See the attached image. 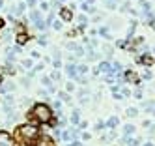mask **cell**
<instances>
[{
	"mask_svg": "<svg viewBox=\"0 0 155 146\" xmlns=\"http://www.w3.org/2000/svg\"><path fill=\"white\" fill-rule=\"evenodd\" d=\"M30 114H32V118H34L35 122H39V124H49L51 118H53V111H51V107L45 105V103H35Z\"/></svg>",
	"mask_w": 155,
	"mask_h": 146,
	"instance_id": "1",
	"label": "cell"
},
{
	"mask_svg": "<svg viewBox=\"0 0 155 146\" xmlns=\"http://www.w3.org/2000/svg\"><path fill=\"white\" fill-rule=\"evenodd\" d=\"M37 135V128L34 124H24V126H19L17 128V137L21 139L22 142H28L30 139H34Z\"/></svg>",
	"mask_w": 155,
	"mask_h": 146,
	"instance_id": "2",
	"label": "cell"
},
{
	"mask_svg": "<svg viewBox=\"0 0 155 146\" xmlns=\"http://www.w3.org/2000/svg\"><path fill=\"white\" fill-rule=\"evenodd\" d=\"M0 146H15V139L8 131H0Z\"/></svg>",
	"mask_w": 155,
	"mask_h": 146,
	"instance_id": "3",
	"label": "cell"
},
{
	"mask_svg": "<svg viewBox=\"0 0 155 146\" xmlns=\"http://www.w3.org/2000/svg\"><path fill=\"white\" fill-rule=\"evenodd\" d=\"M35 146H54V141L49 137V135H41L35 142Z\"/></svg>",
	"mask_w": 155,
	"mask_h": 146,
	"instance_id": "4",
	"label": "cell"
},
{
	"mask_svg": "<svg viewBox=\"0 0 155 146\" xmlns=\"http://www.w3.org/2000/svg\"><path fill=\"white\" fill-rule=\"evenodd\" d=\"M60 17H62V21H71V19H73V11H71V8H62V9H60Z\"/></svg>",
	"mask_w": 155,
	"mask_h": 146,
	"instance_id": "5",
	"label": "cell"
},
{
	"mask_svg": "<svg viewBox=\"0 0 155 146\" xmlns=\"http://www.w3.org/2000/svg\"><path fill=\"white\" fill-rule=\"evenodd\" d=\"M66 71H67V75H69V77L79 79V71H77V67L73 66V64H66Z\"/></svg>",
	"mask_w": 155,
	"mask_h": 146,
	"instance_id": "6",
	"label": "cell"
},
{
	"mask_svg": "<svg viewBox=\"0 0 155 146\" xmlns=\"http://www.w3.org/2000/svg\"><path fill=\"white\" fill-rule=\"evenodd\" d=\"M99 71L101 73H112V66L108 62H101L99 64Z\"/></svg>",
	"mask_w": 155,
	"mask_h": 146,
	"instance_id": "7",
	"label": "cell"
},
{
	"mask_svg": "<svg viewBox=\"0 0 155 146\" xmlns=\"http://www.w3.org/2000/svg\"><path fill=\"white\" fill-rule=\"evenodd\" d=\"M137 114H138V109H137V107H129L127 111H125V116H127V118H135Z\"/></svg>",
	"mask_w": 155,
	"mask_h": 146,
	"instance_id": "8",
	"label": "cell"
},
{
	"mask_svg": "<svg viewBox=\"0 0 155 146\" xmlns=\"http://www.w3.org/2000/svg\"><path fill=\"white\" fill-rule=\"evenodd\" d=\"M79 122H80V111H79V109H77V111H73V114H71V124H79Z\"/></svg>",
	"mask_w": 155,
	"mask_h": 146,
	"instance_id": "9",
	"label": "cell"
},
{
	"mask_svg": "<svg viewBox=\"0 0 155 146\" xmlns=\"http://www.w3.org/2000/svg\"><path fill=\"white\" fill-rule=\"evenodd\" d=\"M26 41H28V36L24 34V32H19V34H17V43L19 45H24Z\"/></svg>",
	"mask_w": 155,
	"mask_h": 146,
	"instance_id": "10",
	"label": "cell"
},
{
	"mask_svg": "<svg viewBox=\"0 0 155 146\" xmlns=\"http://www.w3.org/2000/svg\"><path fill=\"white\" fill-rule=\"evenodd\" d=\"M140 62H142V64H146V66H151V64H153V58H151L150 54L146 53V54H144V56L140 58Z\"/></svg>",
	"mask_w": 155,
	"mask_h": 146,
	"instance_id": "11",
	"label": "cell"
},
{
	"mask_svg": "<svg viewBox=\"0 0 155 146\" xmlns=\"http://www.w3.org/2000/svg\"><path fill=\"white\" fill-rule=\"evenodd\" d=\"M123 133H125V137H129L131 133H135V126H131V124H127L123 128Z\"/></svg>",
	"mask_w": 155,
	"mask_h": 146,
	"instance_id": "12",
	"label": "cell"
},
{
	"mask_svg": "<svg viewBox=\"0 0 155 146\" xmlns=\"http://www.w3.org/2000/svg\"><path fill=\"white\" fill-rule=\"evenodd\" d=\"M106 126H108L110 129H114L116 126H118V118H116V116H112V118L108 120V122H106Z\"/></svg>",
	"mask_w": 155,
	"mask_h": 146,
	"instance_id": "13",
	"label": "cell"
},
{
	"mask_svg": "<svg viewBox=\"0 0 155 146\" xmlns=\"http://www.w3.org/2000/svg\"><path fill=\"white\" fill-rule=\"evenodd\" d=\"M120 71H122V64L114 62V64H112V73H120Z\"/></svg>",
	"mask_w": 155,
	"mask_h": 146,
	"instance_id": "14",
	"label": "cell"
},
{
	"mask_svg": "<svg viewBox=\"0 0 155 146\" xmlns=\"http://www.w3.org/2000/svg\"><path fill=\"white\" fill-rule=\"evenodd\" d=\"M105 128H106V124H105V122H101V120H99L97 124H95V131H103Z\"/></svg>",
	"mask_w": 155,
	"mask_h": 146,
	"instance_id": "15",
	"label": "cell"
},
{
	"mask_svg": "<svg viewBox=\"0 0 155 146\" xmlns=\"http://www.w3.org/2000/svg\"><path fill=\"white\" fill-rule=\"evenodd\" d=\"M77 71H79L80 75H84V73H88V66H84V64H82V66L77 67Z\"/></svg>",
	"mask_w": 155,
	"mask_h": 146,
	"instance_id": "16",
	"label": "cell"
},
{
	"mask_svg": "<svg viewBox=\"0 0 155 146\" xmlns=\"http://www.w3.org/2000/svg\"><path fill=\"white\" fill-rule=\"evenodd\" d=\"M41 84H45V86L53 88V86H51V77H43V79H41Z\"/></svg>",
	"mask_w": 155,
	"mask_h": 146,
	"instance_id": "17",
	"label": "cell"
},
{
	"mask_svg": "<svg viewBox=\"0 0 155 146\" xmlns=\"http://www.w3.org/2000/svg\"><path fill=\"white\" fill-rule=\"evenodd\" d=\"M58 96H60V97H62V101H69V94H67V92H60V94H58Z\"/></svg>",
	"mask_w": 155,
	"mask_h": 146,
	"instance_id": "18",
	"label": "cell"
},
{
	"mask_svg": "<svg viewBox=\"0 0 155 146\" xmlns=\"http://www.w3.org/2000/svg\"><path fill=\"white\" fill-rule=\"evenodd\" d=\"M64 139H66V141H71V139H73V133L71 131H64V135H62Z\"/></svg>",
	"mask_w": 155,
	"mask_h": 146,
	"instance_id": "19",
	"label": "cell"
},
{
	"mask_svg": "<svg viewBox=\"0 0 155 146\" xmlns=\"http://www.w3.org/2000/svg\"><path fill=\"white\" fill-rule=\"evenodd\" d=\"M75 90V84L73 83H67V86H66V92H73Z\"/></svg>",
	"mask_w": 155,
	"mask_h": 146,
	"instance_id": "20",
	"label": "cell"
},
{
	"mask_svg": "<svg viewBox=\"0 0 155 146\" xmlns=\"http://www.w3.org/2000/svg\"><path fill=\"white\" fill-rule=\"evenodd\" d=\"M142 77H144V79H151V77H153V73H151L150 69H146V71H144V75H142Z\"/></svg>",
	"mask_w": 155,
	"mask_h": 146,
	"instance_id": "21",
	"label": "cell"
},
{
	"mask_svg": "<svg viewBox=\"0 0 155 146\" xmlns=\"http://www.w3.org/2000/svg\"><path fill=\"white\" fill-rule=\"evenodd\" d=\"M22 67H28V69H30V67H32V60H22Z\"/></svg>",
	"mask_w": 155,
	"mask_h": 146,
	"instance_id": "22",
	"label": "cell"
},
{
	"mask_svg": "<svg viewBox=\"0 0 155 146\" xmlns=\"http://www.w3.org/2000/svg\"><path fill=\"white\" fill-rule=\"evenodd\" d=\"M54 28H56V30H60V28H62V21H54V24H53Z\"/></svg>",
	"mask_w": 155,
	"mask_h": 146,
	"instance_id": "23",
	"label": "cell"
},
{
	"mask_svg": "<svg viewBox=\"0 0 155 146\" xmlns=\"http://www.w3.org/2000/svg\"><path fill=\"white\" fill-rule=\"evenodd\" d=\"M122 96L129 97V96H131V92H129V90H127V88H123V90H122Z\"/></svg>",
	"mask_w": 155,
	"mask_h": 146,
	"instance_id": "24",
	"label": "cell"
},
{
	"mask_svg": "<svg viewBox=\"0 0 155 146\" xmlns=\"http://www.w3.org/2000/svg\"><path fill=\"white\" fill-rule=\"evenodd\" d=\"M37 43H39V45H43V47H45V45H47V40H45V38H39V40H37Z\"/></svg>",
	"mask_w": 155,
	"mask_h": 146,
	"instance_id": "25",
	"label": "cell"
},
{
	"mask_svg": "<svg viewBox=\"0 0 155 146\" xmlns=\"http://www.w3.org/2000/svg\"><path fill=\"white\" fill-rule=\"evenodd\" d=\"M67 146H80V141H71Z\"/></svg>",
	"mask_w": 155,
	"mask_h": 146,
	"instance_id": "26",
	"label": "cell"
},
{
	"mask_svg": "<svg viewBox=\"0 0 155 146\" xmlns=\"http://www.w3.org/2000/svg\"><path fill=\"white\" fill-rule=\"evenodd\" d=\"M79 21H80V24H82V26L86 24V17H84V15H80V17H79Z\"/></svg>",
	"mask_w": 155,
	"mask_h": 146,
	"instance_id": "27",
	"label": "cell"
},
{
	"mask_svg": "<svg viewBox=\"0 0 155 146\" xmlns=\"http://www.w3.org/2000/svg\"><path fill=\"white\" fill-rule=\"evenodd\" d=\"M135 97H137V99H140V97H142V90H137V92H135Z\"/></svg>",
	"mask_w": 155,
	"mask_h": 146,
	"instance_id": "28",
	"label": "cell"
},
{
	"mask_svg": "<svg viewBox=\"0 0 155 146\" xmlns=\"http://www.w3.org/2000/svg\"><path fill=\"white\" fill-rule=\"evenodd\" d=\"M4 26V19H0V28Z\"/></svg>",
	"mask_w": 155,
	"mask_h": 146,
	"instance_id": "29",
	"label": "cell"
},
{
	"mask_svg": "<svg viewBox=\"0 0 155 146\" xmlns=\"http://www.w3.org/2000/svg\"><path fill=\"white\" fill-rule=\"evenodd\" d=\"M144 146H153V144H151V142H146V144H144Z\"/></svg>",
	"mask_w": 155,
	"mask_h": 146,
	"instance_id": "30",
	"label": "cell"
},
{
	"mask_svg": "<svg viewBox=\"0 0 155 146\" xmlns=\"http://www.w3.org/2000/svg\"><path fill=\"white\" fill-rule=\"evenodd\" d=\"M0 8H2V0H0Z\"/></svg>",
	"mask_w": 155,
	"mask_h": 146,
	"instance_id": "31",
	"label": "cell"
},
{
	"mask_svg": "<svg viewBox=\"0 0 155 146\" xmlns=\"http://www.w3.org/2000/svg\"><path fill=\"white\" fill-rule=\"evenodd\" d=\"M153 28H155V24H153Z\"/></svg>",
	"mask_w": 155,
	"mask_h": 146,
	"instance_id": "32",
	"label": "cell"
}]
</instances>
